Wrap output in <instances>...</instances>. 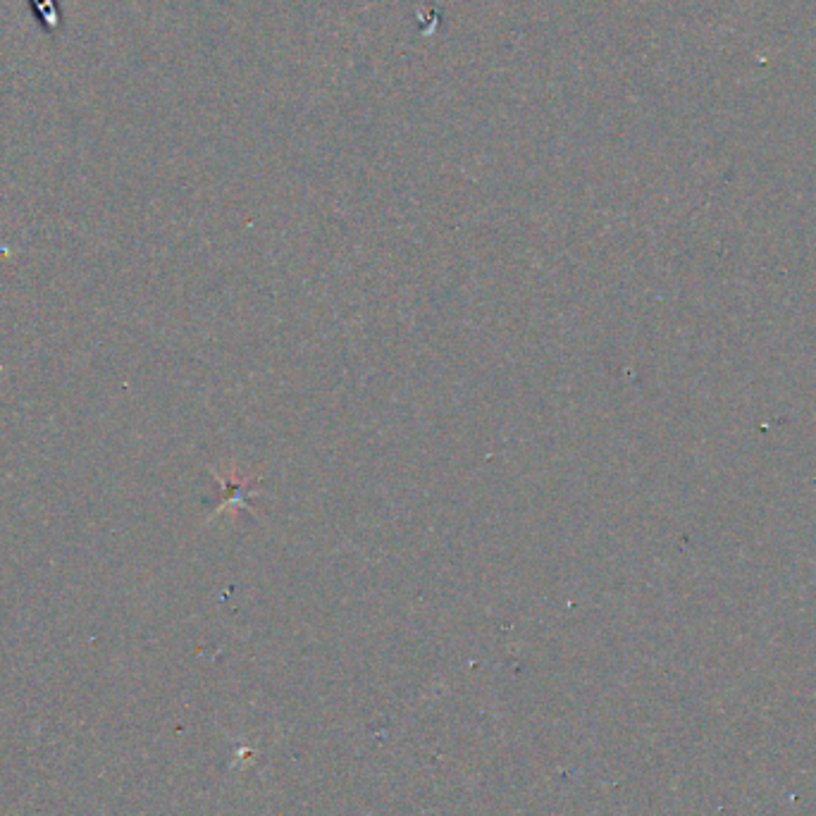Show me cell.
I'll list each match as a JSON object with an SVG mask.
<instances>
[{"label":"cell","mask_w":816,"mask_h":816,"mask_svg":"<svg viewBox=\"0 0 816 816\" xmlns=\"http://www.w3.org/2000/svg\"><path fill=\"white\" fill-rule=\"evenodd\" d=\"M34 15L48 32H60L63 29V12H60L58 0H29Z\"/></svg>","instance_id":"obj_1"}]
</instances>
